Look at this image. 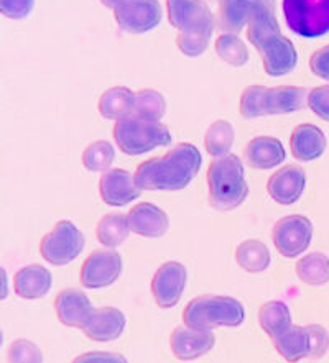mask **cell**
Masks as SVG:
<instances>
[{
	"mask_svg": "<svg viewBox=\"0 0 329 363\" xmlns=\"http://www.w3.org/2000/svg\"><path fill=\"white\" fill-rule=\"evenodd\" d=\"M267 92L265 86H249L245 87L242 96H240L239 112L240 116L247 121H254V118L265 116L264 111V97Z\"/></svg>",
	"mask_w": 329,
	"mask_h": 363,
	"instance_id": "obj_36",
	"label": "cell"
},
{
	"mask_svg": "<svg viewBox=\"0 0 329 363\" xmlns=\"http://www.w3.org/2000/svg\"><path fill=\"white\" fill-rule=\"evenodd\" d=\"M216 53L224 63L234 67L247 65L249 50L236 33H222L216 40Z\"/></svg>",
	"mask_w": 329,
	"mask_h": 363,
	"instance_id": "obj_34",
	"label": "cell"
},
{
	"mask_svg": "<svg viewBox=\"0 0 329 363\" xmlns=\"http://www.w3.org/2000/svg\"><path fill=\"white\" fill-rule=\"evenodd\" d=\"M259 53L262 55L264 71L271 77L288 74L298 63V51L284 35H279L267 41Z\"/></svg>",
	"mask_w": 329,
	"mask_h": 363,
	"instance_id": "obj_17",
	"label": "cell"
},
{
	"mask_svg": "<svg viewBox=\"0 0 329 363\" xmlns=\"http://www.w3.org/2000/svg\"><path fill=\"white\" fill-rule=\"evenodd\" d=\"M55 311L61 324L82 330L90 323L94 308L86 293L75 288H66L56 294Z\"/></svg>",
	"mask_w": 329,
	"mask_h": 363,
	"instance_id": "obj_15",
	"label": "cell"
},
{
	"mask_svg": "<svg viewBox=\"0 0 329 363\" xmlns=\"http://www.w3.org/2000/svg\"><path fill=\"white\" fill-rule=\"evenodd\" d=\"M275 349L286 362H300L311 355V337L308 328L291 325L288 330L274 339Z\"/></svg>",
	"mask_w": 329,
	"mask_h": 363,
	"instance_id": "obj_24",
	"label": "cell"
},
{
	"mask_svg": "<svg viewBox=\"0 0 329 363\" xmlns=\"http://www.w3.org/2000/svg\"><path fill=\"white\" fill-rule=\"evenodd\" d=\"M114 160H116V150L112 143L107 140H97L82 152L81 163L91 173H104L111 168Z\"/></svg>",
	"mask_w": 329,
	"mask_h": 363,
	"instance_id": "obj_33",
	"label": "cell"
},
{
	"mask_svg": "<svg viewBox=\"0 0 329 363\" xmlns=\"http://www.w3.org/2000/svg\"><path fill=\"white\" fill-rule=\"evenodd\" d=\"M305 99H308V94L303 87H267L264 97L265 116H279V113H291L300 111L305 106Z\"/></svg>",
	"mask_w": 329,
	"mask_h": 363,
	"instance_id": "obj_23",
	"label": "cell"
},
{
	"mask_svg": "<svg viewBox=\"0 0 329 363\" xmlns=\"http://www.w3.org/2000/svg\"><path fill=\"white\" fill-rule=\"evenodd\" d=\"M286 157L284 145L275 137H255L244 150V162L255 169H271L284 163Z\"/></svg>",
	"mask_w": 329,
	"mask_h": 363,
	"instance_id": "obj_21",
	"label": "cell"
},
{
	"mask_svg": "<svg viewBox=\"0 0 329 363\" xmlns=\"http://www.w3.org/2000/svg\"><path fill=\"white\" fill-rule=\"evenodd\" d=\"M51 273L41 264H27L14 277V289L18 298L36 301L45 298L51 289Z\"/></svg>",
	"mask_w": 329,
	"mask_h": 363,
	"instance_id": "obj_22",
	"label": "cell"
},
{
	"mask_svg": "<svg viewBox=\"0 0 329 363\" xmlns=\"http://www.w3.org/2000/svg\"><path fill=\"white\" fill-rule=\"evenodd\" d=\"M260 328L270 339H275L291 328V314L288 306L281 301H269L259 311Z\"/></svg>",
	"mask_w": 329,
	"mask_h": 363,
	"instance_id": "obj_27",
	"label": "cell"
},
{
	"mask_svg": "<svg viewBox=\"0 0 329 363\" xmlns=\"http://www.w3.org/2000/svg\"><path fill=\"white\" fill-rule=\"evenodd\" d=\"M306 174L303 168L296 164H286L275 171L267 181V191L270 198L280 206H291L298 202L305 193Z\"/></svg>",
	"mask_w": 329,
	"mask_h": 363,
	"instance_id": "obj_14",
	"label": "cell"
},
{
	"mask_svg": "<svg viewBox=\"0 0 329 363\" xmlns=\"http://www.w3.org/2000/svg\"><path fill=\"white\" fill-rule=\"evenodd\" d=\"M207 193L214 209L231 212L244 204L249 196L242 160L237 155L216 158L207 168Z\"/></svg>",
	"mask_w": 329,
	"mask_h": 363,
	"instance_id": "obj_2",
	"label": "cell"
},
{
	"mask_svg": "<svg viewBox=\"0 0 329 363\" xmlns=\"http://www.w3.org/2000/svg\"><path fill=\"white\" fill-rule=\"evenodd\" d=\"M76 363L80 362H127L124 359L122 355H117V354H104V352H92V354H85V355H80L77 359H75Z\"/></svg>",
	"mask_w": 329,
	"mask_h": 363,
	"instance_id": "obj_42",
	"label": "cell"
},
{
	"mask_svg": "<svg viewBox=\"0 0 329 363\" xmlns=\"http://www.w3.org/2000/svg\"><path fill=\"white\" fill-rule=\"evenodd\" d=\"M134 233L145 238H160L168 232L170 219L163 209L151 202H139L127 214Z\"/></svg>",
	"mask_w": 329,
	"mask_h": 363,
	"instance_id": "obj_18",
	"label": "cell"
},
{
	"mask_svg": "<svg viewBox=\"0 0 329 363\" xmlns=\"http://www.w3.org/2000/svg\"><path fill=\"white\" fill-rule=\"evenodd\" d=\"M142 189L135 183V176L125 169H107L99 179L101 199L111 207H122L139 199Z\"/></svg>",
	"mask_w": 329,
	"mask_h": 363,
	"instance_id": "obj_12",
	"label": "cell"
},
{
	"mask_svg": "<svg viewBox=\"0 0 329 363\" xmlns=\"http://www.w3.org/2000/svg\"><path fill=\"white\" fill-rule=\"evenodd\" d=\"M236 263L249 273H262L270 267L267 245L260 240H245L236 248Z\"/></svg>",
	"mask_w": 329,
	"mask_h": 363,
	"instance_id": "obj_29",
	"label": "cell"
},
{
	"mask_svg": "<svg viewBox=\"0 0 329 363\" xmlns=\"http://www.w3.org/2000/svg\"><path fill=\"white\" fill-rule=\"evenodd\" d=\"M281 10L286 27L301 38L315 40L329 33V0H284Z\"/></svg>",
	"mask_w": 329,
	"mask_h": 363,
	"instance_id": "obj_5",
	"label": "cell"
},
{
	"mask_svg": "<svg viewBox=\"0 0 329 363\" xmlns=\"http://www.w3.org/2000/svg\"><path fill=\"white\" fill-rule=\"evenodd\" d=\"M183 324L200 330L216 328H239L245 320V309L240 301L231 296L201 294L183 309Z\"/></svg>",
	"mask_w": 329,
	"mask_h": 363,
	"instance_id": "obj_3",
	"label": "cell"
},
{
	"mask_svg": "<svg viewBox=\"0 0 329 363\" xmlns=\"http://www.w3.org/2000/svg\"><path fill=\"white\" fill-rule=\"evenodd\" d=\"M130 232L129 219L122 214H106L99 219L96 225V238L107 248H117L127 240Z\"/></svg>",
	"mask_w": 329,
	"mask_h": 363,
	"instance_id": "obj_28",
	"label": "cell"
},
{
	"mask_svg": "<svg viewBox=\"0 0 329 363\" xmlns=\"http://www.w3.org/2000/svg\"><path fill=\"white\" fill-rule=\"evenodd\" d=\"M135 92L129 87L116 86L107 89L97 102V111L107 121H120V118L132 116Z\"/></svg>",
	"mask_w": 329,
	"mask_h": 363,
	"instance_id": "obj_25",
	"label": "cell"
},
{
	"mask_svg": "<svg viewBox=\"0 0 329 363\" xmlns=\"http://www.w3.org/2000/svg\"><path fill=\"white\" fill-rule=\"evenodd\" d=\"M168 22L178 32L214 27L210 7L201 0H166Z\"/></svg>",
	"mask_w": 329,
	"mask_h": 363,
	"instance_id": "obj_13",
	"label": "cell"
},
{
	"mask_svg": "<svg viewBox=\"0 0 329 363\" xmlns=\"http://www.w3.org/2000/svg\"><path fill=\"white\" fill-rule=\"evenodd\" d=\"M201 152L193 143H178L163 157L145 160L135 169V183L145 191H181L201 169Z\"/></svg>",
	"mask_w": 329,
	"mask_h": 363,
	"instance_id": "obj_1",
	"label": "cell"
},
{
	"mask_svg": "<svg viewBox=\"0 0 329 363\" xmlns=\"http://www.w3.org/2000/svg\"><path fill=\"white\" fill-rule=\"evenodd\" d=\"M35 7V0H0V12L4 17L22 20L28 17Z\"/></svg>",
	"mask_w": 329,
	"mask_h": 363,
	"instance_id": "obj_39",
	"label": "cell"
},
{
	"mask_svg": "<svg viewBox=\"0 0 329 363\" xmlns=\"http://www.w3.org/2000/svg\"><path fill=\"white\" fill-rule=\"evenodd\" d=\"M216 344L212 330H200L193 328H176L170 335V349L178 360L191 362L210 352Z\"/></svg>",
	"mask_w": 329,
	"mask_h": 363,
	"instance_id": "obj_16",
	"label": "cell"
},
{
	"mask_svg": "<svg viewBox=\"0 0 329 363\" xmlns=\"http://www.w3.org/2000/svg\"><path fill=\"white\" fill-rule=\"evenodd\" d=\"M99 2H101V4L104 5V7L114 10V9H116L117 5H119L120 0H99Z\"/></svg>",
	"mask_w": 329,
	"mask_h": 363,
	"instance_id": "obj_43",
	"label": "cell"
},
{
	"mask_svg": "<svg viewBox=\"0 0 329 363\" xmlns=\"http://www.w3.org/2000/svg\"><path fill=\"white\" fill-rule=\"evenodd\" d=\"M296 277L310 286H323L329 281V258L323 253H310L296 262Z\"/></svg>",
	"mask_w": 329,
	"mask_h": 363,
	"instance_id": "obj_30",
	"label": "cell"
},
{
	"mask_svg": "<svg viewBox=\"0 0 329 363\" xmlns=\"http://www.w3.org/2000/svg\"><path fill=\"white\" fill-rule=\"evenodd\" d=\"M114 18L124 32L147 33L160 25L161 5L158 0H120L114 9Z\"/></svg>",
	"mask_w": 329,
	"mask_h": 363,
	"instance_id": "obj_8",
	"label": "cell"
},
{
	"mask_svg": "<svg viewBox=\"0 0 329 363\" xmlns=\"http://www.w3.org/2000/svg\"><path fill=\"white\" fill-rule=\"evenodd\" d=\"M236 133L227 121H216L207 128L205 137V148L212 158L226 157L231 152Z\"/></svg>",
	"mask_w": 329,
	"mask_h": 363,
	"instance_id": "obj_31",
	"label": "cell"
},
{
	"mask_svg": "<svg viewBox=\"0 0 329 363\" xmlns=\"http://www.w3.org/2000/svg\"><path fill=\"white\" fill-rule=\"evenodd\" d=\"M125 325L127 319L122 311L106 306V308L94 309L90 323L82 329V334L94 342H112L124 334Z\"/></svg>",
	"mask_w": 329,
	"mask_h": 363,
	"instance_id": "obj_19",
	"label": "cell"
},
{
	"mask_svg": "<svg viewBox=\"0 0 329 363\" xmlns=\"http://www.w3.org/2000/svg\"><path fill=\"white\" fill-rule=\"evenodd\" d=\"M166 101L165 97L155 89H142L135 92L132 116L144 118V121L160 122L165 117Z\"/></svg>",
	"mask_w": 329,
	"mask_h": 363,
	"instance_id": "obj_32",
	"label": "cell"
},
{
	"mask_svg": "<svg viewBox=\"0 0 329 363\" xmlns=\"http://www.w3.org/2000/svg\"><path fill=\"white\" fill-rule=\"evenodd\" d=\"M271 240H274L280 255L285 258H296L311 245V220L305 216H286L274 225Z\"/></svg>",
	"mask_w": 329,
	"mask_h": 363,
	"instance_id": "obj_7",
	"label": "cell"
},
{
	"mask_svg": "<svg viewBox=\"0 0 329 363\" xmlns=\"http://www.w3.org/2000/svg\"><path fill=\"white\" fill-rule=\"evenodd\" d=\"M310 69L313 74L321 77V79L329 81V45L316 50L310 58Z\"/></svg>",
	"mask_w": 329,
	"mask_h": 363,
	"instance_id": "obj_41",
	"label": "cell"
},
{
	"mask_svg": "<svg viewBox=\"0 0 329 363\" xmlns=\"http://www.w3.org/2000/svg\"><path fill=\"white\" fill-rule=\"evenodd\" d=\"M122 267V257L114 248L96 250L81 264L80 281L87 289L107 288L117 281Z\"/></svg>",
	"mask_w": 329,
	"mask_h": 363,
	"instance_id": "obj_9",
	"label": "cell"
},
{
	"mask_svg": "<svg viewBox=\"0 0 329 363\" xmlns=\"http://www.w3.org/2000/svg\"><path fill=\"white\" fill-rule=\"evenodd\" d=\"M308 107L323 121L329 122V86H320L308 94Z\"/></svg>",
	"mask_w": 329,
	"mask_h": 363,
	"instance_id": "obj_38",
	"label": "cell"
},
{
	"mask_svg": "<svg viewBox=\"0 0 329 363\" xmlns=\"http://www.w3.org/2000/svg\"><path fill=\"white\" fill-rule=\"evenodd\" d=\"M188 281V269L180 262L160 264L150 283V291L161 309H171L181 301Z\"/></svg>",
	"mask_w": 329,
	"mask_h": 363,
	"instance_id": "obj_10",
	"label": "cell"
},
{
	"mask_svg": "<svg viewBox=\"0 0 329 363\" xmlns=\"http://www.w3.org/2000/svg\"><path fill=\"white\" fill-rule=\"evenodd\" d=\"M7 360L12 363H41L43 355H41V350L33 342L27 339H17L9 347Z\"/></svg>",
	"mask_w": 329,
	"mask_h": 363,
	"instance_id": "obj_37",
	"label": "cell"
},
{
	"mask_svg": "<svg viewBox=\"0 0 329 363\" xmlns=\"http://www.w3.org/2000/svg\"><path fill=\"white\" fill-rule=\"evenodd\" d=\"M280 33L276 20L275 0H252L247 22V40L255 50L260 51L264 45Z\"/></svg>",
	"mask_w": 329,
	"mask_h": 363,
	"instance_id": "obj_11",
	"label": "cell"
},
{
	"mask_svg": "<svg viewBox=\"0 0 329 363\" xmlns=\"http://www.w3.org/2000/svg\"><path fill=\"white\" fill-rule=\"evenodd\" d=\"M85 237L71 220L56 222L53 230L41 238L40 255L55 267H66L81 255Z\"/></svg>",
	"mask_w": 329,
	"mask_h": 363,
	"instance_id": "obj_6",
	"label": "cell"
},
{
	"mask_svg": "<svg viewBox=\"0 0 329 363\" xmlns=\"http://www.w3.org/2000/svg\"><path fill=\"white\" fill-rule=\"evenodd\" d=\"M214 27L200 30H186L176 35V46L188 58H198L207 50Z\"/></svg>",
	"mask_w": 329,
	"mask_h": 363,
	"instance_id": "obj_35",
	"label": "cell"
},
{
	"mask_svg": "<svg viewBox=\"0 0 329 363\" xmlns=\"http://www.w3.org/2000/svg\"><path fill=\"white\" fill-rule=\"evenodd\" d=\"M328 145L326 135L313 123H300L290 137L291 153L300 162H315L325 153Z\"/></svg>",
	"mask_w": 329,
	"mask_h": 363,
	"instance_id": "obj_20",
	"label": "cell"
},
{
	"mask_svg": "<svg viewBox=\"0 0 329 363\" xmlns=\"http://www.w3.org/2000/svg\"><path fill=\"white\" fill-rule=\"evenodd\" d=\"M116 147L129 157H139L151 152L153 148L166 147L171 143L168 127L161 122L144 121L135 116H129L116 121L112 130Z\"/></svg>",
	"mask_w": 329,
	"mask_h": 363,
	"instance_id": "obj_4",
	"label": "cell"
},
{
	"mask_svg": "<svg viewBox=\"0 0 329 363\" xmlns=\"http://www.w3.org/2000/svg\"><path fill=\"white\" fill-rule=\"evenodd\" d=\"M308 332L311 337V355L313 357H323L329 349V334L325 328L321 325L311 324L308 325Z\"/></svg>",
	"mask_w": 329,
	"mask_h": 363,
	"instance_id": "obj_40",
	"label": "cell"
},
{
	"mask_svg": "<svg viewBox=\"0 0 329 363\" xmlns=\"http://www.w3.org/2000/svg\"><path fill=\"white\" fill-rule=\"evenodd\" d=\"M252 0H217V25L224 33L242 32L249 22Z\"/></svg>",
	"mask_w": 329,
	"mask_h": 363,
	"instance_id": "obj_26",
	"label": "cell"
}]
</instances>
